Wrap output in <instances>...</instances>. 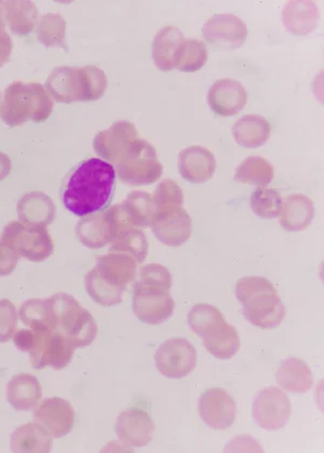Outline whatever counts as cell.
Masks as SVG:
<instances>
[{"label": "cell", "mask_w": 324, "mask_h": 453, "mask_svg": "<svg viewBox=\"0 0 324 453\" xmlns=\"http://www.w3.org/2000/svg\"><path fill=\"white\" fill-rule=\"evenodd\" d=\"M0 4L10 29L16 35L24 37L32 33L38 18L35 4L31 2H0Z\"/></svg>", "instance_id": "1f68e13d"}, {"label": "cell", "mask_w": 324, "mask_h": 453, "mask_svg": "<svg viewBox=\"0 0 324 453\" xmlns=\"http://www.w3.org/2000/svg\"><path fill=\"white\" fill-rule=\"evenodd\" d=\"M151 230L157 239L166 246L183 245L193 233V223L183 206L169 205L157 210Z\"/></svg>", "instance_id": "5bb4252c"}, {"label": "cell", "mask_w": 324, "mask_h": 453, "mask_svg": "<svg viewBox=\"0 0 324 453\" xmlns=\"http://www.w3.org/2000/svg\"><path fill=\"white\" fill-rule=\"evenodd\" d=\"M282 196L274 189L258 188L251 196V209L259 219L279 218L282 214Z\"/></svg>", "instance_id": "8d00e7d4"}, {"label": "cell", "mask_w": 324, "mask_h": 453, "mask_svg": "<svg viewBox=\"0 0 324 453\" xmlns=\"http://www.w3.org/2000/svg\"><path fill=\"white\" fill-rule=\"evenodd\" d=\"M52 111L51 96L41 83L14 81L4 90L0 118L14 127L28 121L45 122Z\"/></svg>", "instance_id": "277c9868"}, {"label": "cell", "mask_w": 324, "mask_h": 453, "mask_svg": "<svg viewBox=\"0 0 324 453\" xmlns=\"http://www.w3.org/2000/svg\"><path fill=\"white\" fill-rule=\"evenodd\" d=\"M175 303L170 289L136 282L134 294V312L141 322L158 325L174 315Z\"/></svg>", "instance_id": "7c38bea8"}, {"label": "cell", "mask_w": 324, "mask_h": 453, "mask_svg": "<svg viewBox=\"0 0 324 453\" xmlns=\"http://www.w3.org/2000/svg\"><path fill=\"white\" fill-rule=\"evenodd\" d=\"M122 208L132 228H146L153 224L157 209L153 196L147 192L132 191L122 203Z\"/></svg>", "instance_id": "4dcf8cb0"}, {"label": "cell", "mask_w": 324, "mask_h": 453, "mask_svg": "<svg viewBox=\"0 0 324 453\" xmlns=\"http://www.w3.org/2000/svg\"><path fill=\"white\" fill-rule=\"evenodd\" d=\"M17 211L22 223L47 226L56 219L57 206L43 192H31L19 199Z\"/></svg>", "instance_id": "d4e9b609"}, {"label": "cell", "mask_w": 324, "mask_h": 453, "mask_svg": "<svg viewBox=\"0 0 324 453\" xmlns=\"http://www.w3.org/2000/svg\"><path fill=\"white\" fill-rule=\"evenodd\" d=\"M235 297L242 304L245 319L253 326L274 329L282 325L287 310L277 289L269 280L245 277L235 284Z\"/></svg>", "instance_id": "7a4b0ae2"}, {"label": "cell", "mask_w": 324, "mask_h": 453, "mask_svg": "<svg viewBox=\"0 0 324 453\" xmlns=\"http://www.w3.org/2000/svg\"><path fill=\"white\" fill-rule=\"evenodd\" d=\"M42 386L35 376L19 373L10 379L6 388L7 401L14 410L32 411L42 400Z\"/></svg>", "instance_id": "cb8c5ba5"}, {"label": "cell", "mask_w": 324, "mask_h": 453, "mask_svg": "<svg viewBox=\"0 0 324 453\" xmlns=\"http://www.w3.org/2000/svg\"><path fill=\"white\" fill-rule=\"evenodd\" d=\"M66 22L60 14L48 13L38 24V41L46 47H62L67 50L66 43Z\"/></svg>", "instance_id": "e575fe53"}, {"label": "cell", "mask_w": 324, "mask_h": 453, "mask_svg": "<svg viewBox=\"0 0 324 453\" xmlns=\"http://www.w3.org/2000/svg\"><path fill=\"white\" fill-rule=\"evenodd\" d=\"M186 39L178 27L161 28L153 42V60L162 72H171L176 67L181 48Z\"/></svg>", "instance_id": "603a6c76"}, {"label": "cell", "mask_w": 324, "mask_h": 453, "mask_svg": "<svg viewBox=\"0 0 324 453\" xmlns=\"http://www.w3.org/2000/svg\"><path fill=\"white\" fill-rule=\"evenodd\" d=\"M203 35L216 47L235 50L247 41L248 29L234 14H218L204 24Z\"/></svg>", "instance_id": "ac0fdd59"}, {"label": "cell", "mask_w": 324, "mask_h": 453, "mask_svg": "<svg viewBox=\"0 0 324 453\" xmlns=\"http://www.w3.org/2000/svg\"><path fill=\"white\" fill-rule=\"evenodd\" d=\"M153 200L157 210L169 205L183 206V190L176 181L166 180L157 187Z\"/></svg>", "instance_id": "f35d334b"}, {"label": "cell", "mask_w": 324, "mask_h": 453, "mask_svg": "<svg viewBox=\"0 0 324 453\" xmlns=\"http://www.w3.org/2000/svg\"><path fill=\"white\" fill-rule=\"evenodd\" d=\"M248 95L244 87L234 79H220L211 87L208 103L215 115L230 117L237 115L247 104Z\"/></svg>", "instance_id": "ffe728a7"}, {"label": "cell", "mask_w": 324, "mask_h": 453, "mask_svg": "<svg viewBox=\"0 0 324 453\" xmlns=\"http://www.w3.org/2000/svg\"><path fill=\"white\" fill-rule=\"evenodd\" d=\"M108 86L105 73L96 66H61L48 77L46 90L58 103L92 102L104 96Z\"/></svg>", "instance_id": "3957f363"}, {"label": "cell", "mask_w": 324, "mask_h": 453, "mask_svg": "<svg viewBox=\"0 0 324 453\" xmlns=\"http://www.w3.org/2000/svg\"><path fill=\"white\" fill-rule=\"evenodd\" d=\"M19 256L8 245L0 242V277H6L16 270Z\"/></svg>", "instance_id": "b9f144b4"}, {"label": "cell", "mask_w": 324, "mask_h": 453, "mask_svg": "<svg viewBox=\"0 0 324 453\" xmlns=\"http://www.w3.org/2000/svg\"><path fill=\"white\" fill-rule=\"evenodd\" d=\"M112 166L122 183L129 186L154 184L164 172L154 146L139 137L129 142Z\"/></svg>", "instance_id": "52a82bcc"}, {"label": "cell", "mask_w": 324, "mask_h": 453, "mask_svg": "<svg viewBox=\"0 0 324 453\" xmlns=\"http://www.w3.org/2000/svg\"><path fill=\"white\" fill-rule=\"evenodd\" d=\"M270 133H272L270 123L258 115L240 118L233 127L235 141L244 149H258L266 144Z\"/></svg>", "instance_id": "f1b7e54d"}, {"label": "cell", "mask_w": 324, "mask_h": 453, "mask_svg": "<svg viewBox=\"0 0 324 453\" xmlns=\"http://www.w3.org/2000/svg\"><path fill=\"white\" fill-rule=\"evenodd\" d=\"M12 164L8 155L0 152V181L6 179L10 172H12Z\"/></svg>", "instance_id": "ee69618b"}, {"label": "cell", "mask_w": 324, "mask_h": 453, "mask_svg": "<svg viewBox=\"0 0 324 453\" xmlns=\"http://www.w3.org/2000/svg\"><path fill=\"white\" fill-rule=\"evenodd\" d=\"M139 283L171 289L172 275L165 265L150 264L141 269Z\"/></svg>", "instance_id": "60d3db41"}, {"label": "cell", "mask_w": 324, "mask_h": 453, "mask_svg": "<svg viewBox=\"0 0 324 453\" xmlns=\"http://www.w3.org/2000/svg\"><path fill=\"white\" fill-rule=\"evenodd\" d=\"M52 437L38 423H27L17 428L10 437V449L16 453H48Z\"/></svg>", "instance_id": "4316f807"}, {"label": "cell", "mask_w": 324, "mask_h": 453, "mask_svg": "<svg viewBox=\"0 0 324 453\" xmlns=\"http://www.w3.org/2000/svg\"><path fill=\"white\" fill-rule=\"evenodd\" d=\"M137 265L130 255L110 252L97 257L96 265L92 270L107 288L125 295L127 285L136 278Z\"/></svg>", "instance_id": "9a60e30c"}, {"label": "cell", "mask_w": 324, "mask_h": 453, "mask_svg": "<svg viewBox=\"0 0 324 453\" xmlns=\"http://www.w3.org/2000/svg\"><path fill=\"white\" fill-rule=\"evenodd\" d=\"M197 349L185 338H171L155 354L156 367L162 376L181 379L197 366Z\"/></svg>", "instance_id": "8fae6325"}, {"label": "cell", "mask_w": 324, "mask_h": 453, "mask_svg": "<svg viewBox=\"0 0 324 453\" xmlns=\"http://www.w3.org/2000/svg\"><path fill=\"white\" fill-rule=\"evenodd\" d=\"M18 310L8 299H0V343L8 342L16 334Z\"/></svg>", "instance_id": "ab89813d"}, {"label": "cell", "mask_w": 324, "mask_h": 453, "mask_svg": "<svg viewBox=\"0 0 324 453\" xmlns=\"http://www.w3.org/2000/svg\"><path fill=\"white\" fill-rule=\"evenodd\" d=\"M292 413V403L287 394L276 387L263 388L253 402L252 416L259 427L278 431L287 425Z\"/></svg>", "instance_id": "4fadbf2b"}, {"label": "cell", "mask_w": 324, "mask_h": 453, "mask_svg": "<svg viewBox=\"0 0 324 453\" xmlns=\"http://www.w3.org/2000/svg\"><path fill=\"white\" fill-rule=\"evenodd\" d=\"M179 172L191 184H204L216 170L215 157L203 146H190L179 154Z\"/></svg>", "instance_id": "7402d4cb"}, {"label": "cell", "mask_w": 324, "mask_h": 453, "mask_svg": "<svg viewBox=\"0 0 324 453\" xmlns=\"http://www.w3.org/2000/svg\"><path fill=\"white\" fill-rule=\"evenodd\" d=\"M282 19L293 35H307L318 26L319 8L312 2H289L283 9Z\"/></svg>", "instance_id": "83f0119b"}, {"label": "cell", "mask_w": 324, "mask_h": 453, "mask_svg": "<svg viewBox=\"0 0 324 453\" xmlns=\"http://www.w3.org/2000/svg\"><path fill=\"white\" fill-rule=\"evenodd\" d=\"M13 49L12 38L8 35L6 29L0 28V67L9 61Z\"/></svg>", "instance_id": "7bdbcfd3"}, {"label": "cell", "mask_w": 324, "mask_h": 453, "mask_svg": "<svg viewBox=\"0 0 324 453\" xmlns=\"http://www.w3.org/2000/svg\"><path fill=\"white\" fill-rule=\"evenodd\" d=\"M207 60L208 50L205 44L196 39H186L175 68L183 73H194L199 71Z\"/></svg>", "instance_id": "74e56055"}, {"label": "cell", "mask_w": 324, "mask_h": 453, "mask_svg": "<svg viewBox=\"0 0 324 453\" xmlns=\"http://www.w3.org/2000/svg\"><path fill=\"white\" fill-rule=\"evenodd\" d=\"M125 219L120 204L99 213L83 216L76 226L77 239L88 249L104 248L122 231L130 229Z\"/></svg>", "instance_id": "9c48e42d"}, {"label": "cell", "mask_w": 324, "mask_h": 453, "mask_svg": "<svg viewBox=\"0 0 324 453\" xmlns=\"http://www.w3.org/2000/svg\"><path fill=\"white\" fill-rule=\"evenodd\" d=\"M188 321L191 331L203 339L205 349L215 358L228 361L242 348L237 329L213 305L196 304L188 315Z\"/></svg>", "instance_id": "5b68a950"}, {"label": "cell", "mask_w": 324, "mask_h": 453, "mask_svg": "<svg viewBox=\"0 0 324 453\" xmlns=\"http://www.w3.org/2000/svg\"><path fill=\"white\" fill-rule=\"evenodd\" d=\"M315 218V205L308 196L296 194L289 196L282 205L280 224L283 229L297 233L306 230Z\"/></svg>", "instance_id": "484cf974"}, {"label": "cell", "mask_w": 324, "mask_h": 453, "mask_svg": "<svg viewBox=\"0 0 324 453\" xmlns=\"http://www.w3.org/2000/svg\"><path fill=\"white\" fill-rule=\"evenodd\" d=\"M19 318L28 328L50 327V304L48 299H29L19 308Z\"/></svg>", "instance_id": "d590c367"}, {"label": "cell", "mask_w": 324, "mask_h": 453, "mask_svg": "<svg viewBox=\"0 0 324 453\" xmlns=\"http://www.w3.org/2000/svg\"><path fill=\"white\" fill-rule=\"evenodd\" d=\"M277 382L288 392L307 393L313 384L312 369L302 359L289 357L280 366Z\"/></svg>", "instance_id": "f546056e"}, {"label": "cell", "mask_w": 324, "mask_h": 453, "mask_svg": "<svg viewBox=\"0 0 324 453\" xmlns=\"http://www.w3.org/2000/svg\"><path fill=\"white\" fill-rule=\"evenodd\" d=\"M198 407L201 418L214 430H226L232 426L237 417L234 398L220 388L205 391L199 398Z\"/></svg>", "instance_id": "e0dca14e"}, {"label": "cell", "mask_w": 324, "mask_h": 453, "mask_svg": "<svg viewBox=\"0 0 324 453\" xmlns=\"http://www.w3.org/2000/svg\"><path fill=\"white\" fill-rule=\"evenodd\" d=\"M139 137L134 123L117 121L110 129L100 132L93 141V149L104 161L112 165L115 164L121 152L129 142Z\"/></svg>", "instance_id": "44dd1931"}, {"label": "cell", "mask_w": 324, "mask_h": 453, "mask_svg": "<svg viewBox=\"0 0 324 453\" xmlns=\"http://www.w3.org/2000/svg\"><path fill=\"white\" fill-rule=\"evenodd\" d=\"M156 431L149 413L139 408L121 412L117 418L116 434L122 444L129 447L149 445Z\"/></svg>", "instance_id": "d6986e66"}, {"label": "cell", "mask_w": 324, "mask_h": 453, "mask_svg": "<svg viewBox=\"0 0 324 453\" xmlns=\"http://www.w3.org/2000/svg\"><path fill=\"white\" fill-rule=\"evenodd\" d=\"M116 176L114 166L99 157L82 161L64 180V206L81 218L104 211L114 196Z\"/></svg>", "instance_id": "6da1fadb"}, {"label": "cell", "mask_w": 324, "mask_h": 453, "mask_svg": "<svg viewBox=\"0 0 324 453\" xmlns=\"http://www.w3.org/2000/svg\"><path fill=\"white\" fill-rule=\"evenodd\" d=\"M29 349V359L35 369L52 367L57 371L70 365L75 349L61 334L49 328H36Z\"/></svg>", "instance_id": "30bf717a"}, {"label": "cell", "mask_w": 324, "mask_h": 453, "mask_svg": "<svg viewBox=\"0 0 324 453\" xmlns=\"http://www.w3.org/2000/svg\"><path fill=\"white\" fill-rule=\"evenodd\" d=\"M33 420L45 428L52 438H61L72 432L75 425V411L70 402L63 398H46L38 403Z\"/></svg>", "instance_id": "2e32d148"}, {"label": "cell", "mask_w": 324, "mask_h": 453, "mask_svg": "<svg viewBox=\"0 0 324 453\" xmlns=\"http://www.w3.org/2000/svg\"><path fill=\"white\" fill-rule=\"evenodd\" d=\"M0 242L12 248L19 257L41 263L54 252V243L47 226L12 221L0 235Z\"/></svg>", "instance_id": "ba28073f"}, {"label": "cell", "mask_w": 324, "mask_h": 453, "mask_svg": "<svg viewBox=\"0 0 324 453\" xmlns=\"http://www.w3.org/2000/svg\"><path fill=\"white\" fill-rule=\"evenodd\" d=\"M149 242L143 231L130 228L122 231L111 243L110 252H120L132 256L137 264H143L149 255Z\"/></svg>", "instance_id": "836d02e7"}, {"label": "cell", "mask_w": 324, "mask_h": 453, "mask_svg": "<svg viewBox=\"0 0 324 453\" xmlns=\"http://www.w3.org/2000/svg\"><path fill=\"white\" fill-rule=\"evenodd\" d=\"M274 171V166L263 157H248L235 171L234 179L243 184L263 187L272 183Z\"/></svg>", "instance_id": "d6a6232c"}, {"label": "cell", "mask_w": 324, "mask_h": 453, "mask_svg": "<svg viewBox=\"0 0 324 453\" xmlns=\"http://www.w3.org/2000/svg\"><path fill=\"white\" fill-rule=\"evenodd\" d=\"M4 9L0 6V28L6 29V23H4Z\"/></svg>", "instance_id": "f6af8a7d"}, {"label": "cell", "mask_w": 324, "mask_h": 453, "mask_svg": "<svg viewBox=\"0 0 324 453\" xmlns=\"http://www.w3.org/2000/svg\"><path fill=\"white\" fill-rule=\"evenodd\" d=\"M48 300L52 332L61 334L75 349L90 346L95 342L97 336L96 321L72 295L58 293Z\"/></svg>", "instance_id": "8992f818"}]
</instances>
